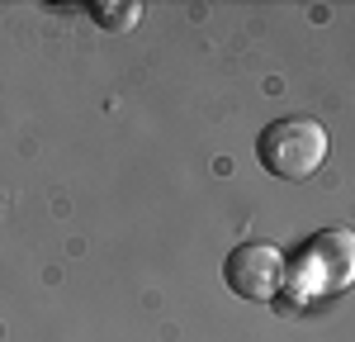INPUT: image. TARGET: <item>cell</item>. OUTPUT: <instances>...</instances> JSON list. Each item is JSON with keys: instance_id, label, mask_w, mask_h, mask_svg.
Here are the masks:
<instances>
[{"instance_id": "4", "label": "cell", "mask_w": 355, "mask_h": 342, "mask_svg": "<svg viewBox=\"0 0 355 342\" xmlns=\"http://www.w3.org/2000/svg\"><path fill=\"white\" fill-rule=\"evenodd\" d=\"M90 15L105 28H133L142 10H137V5H90Z\"/></svg>"}, {"instance_id": "3", "label": "cell", "mask_w": 355, "mask_h": 342, "mask_svg": "<svg viewBox=\"0 0 355 342\" xmlns=\"http://www.w3.org/2000/svg\"><path fill=\"white\" fill-rule=\"evenodd\" d=\"M303 271H308V276L318 271V285H313V290H341V285L351 281V233H341V228L318 233V238L308 243Z\"/></svg>"}, {"instance_id": "1", "label": "cell", "mask_w": 355, "mask_h": 342, "mask_svg": "<svg viewBox=\"0 0 355 342\" xmlns=\"http://www.w3.org/2000/svg\"><path fill=\"white\" fill-rule=\"evenodd\" d=\"M256 157L279 181H308L327 162V129L318 119H275L256 138Z\"/></svg>"}, {"instance_id": "2", "label": "cell", "mask_w": 355, "mask_h": 342, "mask_svg": "<svg viewBox=\"0 0 355 342\" xmlns=\"http://www.w3.org/2000/svg\"><path fill=\"white\" fill-rule=\"evenodd\" d=\"M284 256L279 247L270 243H242V247H232L227 261H223V281L232 295H242V300H256V304H266V300H279V290H284Z\"/></svg>"}]
</instances>
